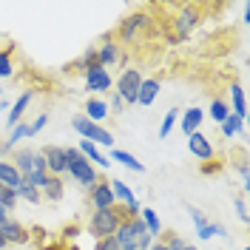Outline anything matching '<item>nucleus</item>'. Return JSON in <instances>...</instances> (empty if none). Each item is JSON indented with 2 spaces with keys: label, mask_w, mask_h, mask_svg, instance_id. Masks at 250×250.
I'll use <instances>...</instances> for the list:
<instances>
[{
  "label": "nucleus",
  "mask_w": 250,
  "mask_h": 250,
  "mask_svg": "<svg viewBox=\"0 0 250 250\" xmlns=\"http://www.w3.org/2000/svg\"><path fill=\"white\" fill-rule=\"evenodd\" d=\"M120 222H123V216H120L117 208H108V210H91V216H88V222H85V230H88V236H91L94 242H97V239H108V236L117 233Z\"/></svg>",
  "instance_id": "obj_3"
},
{
  "label": "nucleus",
  "mask_w": 250,
  "mask_h": 250,
  "mask_svg": "<svg viewBox=\"0 0 250 250\" xmlns=\"http://www.w3.org/2000/svg\"><path fill=\"white\" fill-rule=\"evenodd\" d=\"M219 131H222V137H225V140H236V137H245V134H248L245 123H242L239 117H233V114H230L225 123H219Z\"/></svg>",
  "instance_id": "obj_26"
},
{
  "label": "nucleus",
  "mask_w": 250,
  "mask_h": 250,
  "mask_svg": "<svg viewBox=\"0 0 250 250\" xmlns=\"http://www.w3.org/2000/svg\"><path fill=\"white\" fill-rule=\"evenodd\" d=\"M159 242L165 245V250H185V245H188L185 239L179 233H173V230H165V233L159 236Z\"/></svg>",
  "instance_id": "obj_32"
},
{
  "label": "nucleus",
  "mask_w": 250,
  "mask_h": 250,
  "mask_svg": "<svg viewBox=\"0 0 250 250\" xmlns=\"http://www.w3.org/2000/svg\"><path fill=\"white\" fill-rule=\"evenodd\" d=\"M205 123V108H199V105H190V108L179 111V131L185 134V137H190V134H196L199 128H202Z\"/></svg>",
  "instance_id": "obj_15"
},
{
  "label": "nucleus",
  "mask_w": 250,
  "mask_h": 250,
  "mask_svg": "<svg viewBox=\"0 0 250 250\" xmlns=\"http://www.w3.org/2000/svg\"><path fill=\"white\" fill-rule=\"evenodd\" d=\"M0 239L6 242V245H29V228L23 225V222H17V219H6V222H0Z\"/></svg>",
  "instance_id": "obj_12"
},
{
  "label": "nucleus",
  "mask_w": 250,
  "mask_h": 250,
  "mask_svg": "<svg viewBox=\"0 0 250 250\" xmlns=\"http://www.w3.org/2000/svg\"><path fill=\"white\" fill-rule=\"evenodd\" d=\"M185 250H199V248H196V245H190V242H188V245H185Z\"/></svg>",
  "instance_id": "obj_46"
},
{
  "label": "nucleus",
  "mask_w": 250,
  "mask_h": 250,
  "mask_svg": "<svg viewBox=\"0 0 250 250\" xmlns=\"http://www.w3.org/2000/svg\"><path fill=\"white\" fill-rule=\"evenodd\" d=\"M43 162H46L48 176H65V168H68V159H65V148L62 145H43Z\"/></svg>",
  "instance_id": "obj_10"
},
{
  "label": "nucleus",
  "mask_w": 250,
  "mask_h": 250,
  "mask_svg": "<svg viewBox=\"0 0 250 250\" xmlns=\"http://www.w3.org/2000/svg\"><path fill=\"white\" fill-rule=\"evenodd\" d=\"M88 205H91V210H108V208H117V199H114V193H111V182L108 179H97V185L88 190Z\"/></svg>",
  "instance_id": "obj_11"
},
{
  "label": "nucleus",
  "mask_w": 250,
  "mask_h": 250,
  "mask_svg": "<svg viewBox=\"0 0 250 250\" xmlns=\"http://www.w3.org/2000/svg\"><path fill=\"white\" fill-rule=\"evenodd\" d=\"M179 111L182 108H168L165 111L162 125H159V140H168V137H171V131L176 128V123H179Z\"/></svg>",
  "instance_id": "obj_29"
},
{
  "label": "nucleus",
  "mask_w": 250,
  "mask_h": 250,
  "mask_svg": "<svg viewBox=\"0 0 250 250\" xmlns=\"http://www.w3.org/2000/svg\"><path fill=\"white\" fill-rule=\"evenodd\" d=\"M15 77V60H12V46L0 51V80Z\"/></svg>",
  "instance_id": "obj_31"
},
{
  "label": "nucleus",
  "mask_w": 250,
  "mask_h": 250,
  "mask_svg": "<svg viewBox=\"0 0 250 250\" xmlns=\"http://www.w3.org/2000/svg\"><path fill=\"white\" fill-rule=\"evenodd\" d=\"M65 159H68V168H65V176H71L80 188H85V190H91L97 185V179H100V173L94 168L91 162L85 159V156L77 151V145H68L65 148Z\"/></svg>",
  "instance_id": "obj_1"
},
{
  "label": "nucleus",
  "mask_w": 250,
  "mask_h": 250,
  "mask_svg": "<svg viewBox=\"0 0 250 250\" xmlns=\"http://www.w3.org/2000/svg\"><path fill=\"white\" fill-rule=\"evenodd\" d=\"M242 250H250V248H242Z\"/></svg>",
  "instance_id": "obj_48"
},
{
  "label": "nucleus",
  "mask_w": 250,
  "mask_h": 250,
  "mask_svg": "<svg viewBox=\"0 0 250 250\" xmlns=\"http://www.w3.org/2000/svg\"><path fill=\"white\" fill-rule=\"evenodd\" d=\"M71 128H74V134H80V140L85 142H94L97 148H117V137L111 134L105 125H97L91 120H85L83 114H74L71 117Z\"/></svg>",
  "instance_id": "obj_2"
},
{
  "label": "nucleus",
  "mask_w": 250,
  "mask_h": 250,
  "mask_svg": "<svg viewBox=\"0 0 250 250\" xmlns=\"http://www.w3.org/2000/svg\"><path fill=\"white\" fill-rule=\"evenodd\" d=\"M94 65H100V62H97V48H94V46L85 48L74 62H68V68H71V71H88V68H94Z\"/></svg>",
  "instance_id": "obj_27"
},
{
  "label": "nucleus",
  "mask_w": 250,
  "mask_h": 250,
  "mask_svg": "<svg viewBox=\"0 0 250 250\" xmlns=\"http://www.w3.org/2000/svg\"><path fill=\"white\" fill-rule=\"evenodd\" d=\"M97 62H100L103 68H111V65L125 68L123 46L114 40V34H103V40H100V46H97Z\"/></svg>",
  "instance_id": "obj_7"
},
{
  "label": "nucleus",
  "mask_w": 250,
  "mask_h": 250,
  "mask_svg": "<svg viewBox=\"0 0 250 250\" xmlns=\"http://www.w3.org/2000/svg\"><path fill=\"white\" fill-rule=\"evenodd\" d=\"M83 88L97 97V94H105L114 88V77H111L108 68H103V65H94L88 71H83Z\"/></svg>",
  "instance_id": "obj_8"
},
{
  "label": "nucleus",
  "mask_w": 250,
  "mask_h": 250,
  "mask_svg": "<svg viewBox=\"0 0 250 250\" xmlns=\"http://www.w3.org/2000/svg\"><path fill=\"white\" fill-rule=\"evenodd\" d=\"M15 193H17V202H29V205H40L43 202V193H40L37 188H31L29 182H23Z\"/></svg>",
  "instance_id": "obj_30"
},
{
  "label": "nucleus",
  "mask_w": 250,
  "mask_h": 250,
  "mask_svg": "<svg viewBox=\"0 0 250 250\" xmlns=\"http://www.w3.org/2000/svg\"><path fill=\"white\" fill-rule=\"evenodd\" d=\"M228 105H230V114H233V117H239L242 123L248 120V100H245V88H242L239 83L230 85V103H228Z\"/></svg>",
  "instance_id": "obj_22"
},
{
  "label": "nucleus",
  "mask_w": 250,
  "mask_h": 250,
  "mask_svg": "<svg viewBox=\"0 0 250 250\" xmlns=\"http://www.w3.org/2000/svg\"><path fill=\"white\" fill-rule=\"evenodd\" d=\"M199 23H202V12H199V6L185 3V6H179V9H176V15H173V34L185 43Z\"/></svg>",
  "instance_id": "obj_6"
},
{
  "label": "nucleus",
  "mask_w": 250,
  "mask_h": 250,
  "mask_svg": "<svg viewBox=\"0 0 250 250\" xmlns=\"http://www.w3.org/2000/svg\"><path fill=\"white\" fill-rule=\"evenodd\" d=\"M0 208H6L9 213L17 208V193L12 190V188H6V185H0Z\"/></svg>",
  "instance_id": "obj_33"
},
{
  "label": "nucleus",
  "mask_w": 250,
  "mask_h": 250,
  "mask_svg": "<svg viewBox=\"0 0 250 250\" xmlns=\"http://www.w3.org/2000/svg\"><path fill=\"white\" fill-rule=\"evenodd\" d=\"M239 176H242V196L250 193V171H248V162H239Z\"/></svg>",
  "instance_id": "obj_37"
},
{
  "label": "nucleus",
  "mask_w": 250,
  "mask_h": 250,
  "mask_svg": "<svg viewBox=\"0 0 250 250\" xmlns=\"http://www.w3.org/2000/svg\"><path fill=\"white\" fill-rule=\"evenodd\" d=\"M222 171V162L219 159H210V162H199V173L202 176H213V173Z\"/></svg>",
  "instance_id": "obj_36"
},
{
  "label": "nucleus",
  "mask_w": 250,
  "mask_h": 250,
  "mask_svg": "<svg viewBox=\"0 0 250 250\" xmlns=\"http://www.w3.org/2000/svg\"><path fill=\"white\" fill-rule=\"evenodd\" d=\"M142 233H148L145 230V225H142V219H123L120 222V228H117V233H114V239H117V245H120V250H137V239H140Z\"/></svg>",
  "instance_id": "obj_9"
},
{
  "label": "nucleus",
  "mask_w": 250,
  "mask_h": 250,
  "mask_svg": "<svg viewBox=\"0 0 250 250\" xmlns=\"http://www.w3.org/2000/svg\"><path fill=\"white\" fill-rule=\"evenodd\" d=\"M62 196H65V179L62 176H48L46 188H43V199H48V202H62Z\"/></svg>",
  "instance_id": "obj_25"
},
{
  "label": "nucleus",
  "mask_w": 250,
  "mask_h": 250,
  "mask_svg": "<svg viewBox=\"0 0 250 250\" xmlns=\"http://www.w3.org/2000/svg\"><path fill=\"white\" fill-rule=\"evenodd\" d=\"M108 159H111V165H123V168H128V171H134V173H145V165H142L137 156L131 154V151H125V148H111L108 151Z\"/></svg>",
  "instance_id": "obj_20"
},
{
  "label": "nucleus",
  "mask_w": 250,
  "mask_h": 250,
  "mask_svg": "<svg viewBox=\"0 0 250 250\" xmlns=\"http://www.w3.org/2000/svg\"><path fill=\"white\" fill-rule=\"evenodd\" d=\"M29 125H31V137H37V134H40V131L48 125V111H40V114H37Z\"/></svg>",
  "instance_id": "obj_35"
},
{
  "label": "nucleus",
  "mask_w": 250,
  "mask_h": 250,
  "mask_svg": "<svg viewBox=\"0 0 250 250\" xmlns=\"http://www.w3.org/2000/svg\"><path fill=\"white\" fill-rule=\"evenodd\" d=\"M31 100H34V88H26V91H23L15 103L9 105V114H6V128H15L17 123H23L26 108L31 105Z\"/></svg>",
  "instance_id": "obj_16"
},
{
  "label": "nucleus",
  "mask_w": 250,
  "mask_h": 250,
  "mask_svg": "<svg viewBox=\"0 0 250 250\" xmlns=\"http://www.w3.org/2000/svg\"><path fill=\"white\" fill-rule=\"evenodd\" d=\"M94 250H120V245H117L114 236H108V239H97L94 242Z\"/></svg>",
  "instance_id": "obj_39"
},
{
  "label": "nucleus",
  "mask_w": 250,
  "mask_h": 250,
  "mask_svg": "<svg viewBox=\"0 0 250 250\" xmlns=\"http://www.w3.org/2000/svg\"><path fill=\"white\" fill-rule=\"evenodd\" d=\"M140 83H142V71L134 68V65H125L117 77V88L114 94L123 100L125 105H137V91H140Z\"/></svg>",
  "instance_id": "obj_5"
},
{
  "label": "nucleus",
  "mask_w": 250,
  "mask_h": 250,
  "mask_svg": "<svg viewBox=\"0 0 250 250\" xmlns=\"http://www.w3.org/2000/svg\"><path fill=\"white\" fill-rule=\"evenodd\" d=\"M40 250H65V245H57V242H51V245H40Z\"/></svg>",
  "instance_id": "obj_42"
},
{
  "label": "nucleus",
  "mask_w": 250,
  "mask_h": 250,
  "mask_svg": "<svg viewBox=\"0 0 250 250\" xmlns=\"http://www.w3.org/2000/svg\"><path fill=\"white\" fill-rule=\"evenodd\" d=\"M188 151H190V156H196L199 162L216 159V148H213V142L208 140V134H202V131H196V134L188 137Z\"/></svg>",
  "instance_id": "obj_13"
},
{
  "label": "nucleus",
  "mask_w": 250,
  "mask_h": 250,
  "mask_svg": "<svg viewBox=\"0 0 250 250\" xmlns=\"http://www.w3.org/2000/svg\"><path fill=\"white\" fill-rule=\"evenodd\" d=\"M108 114H114V117L125 114V103L117 97V94H111V100H108Z\"/></svg>",
  "instance_id": "obj_38"
},
{
  "label": "nucleus",
  "mask_w": 250,
  "mask_h": 250,
  "mask_svg": "<svg viewBox=\"0 0 250 250\" xmlns=\"http://www.w3.org/2000/svg\"><path fill=\"white\" fill-rule=\"evenodd\" d=\"M213 236H216V239H230V230H228L222 222H213Z\"/></svg>",
  "instance_id": "obj_41"
},
{
  "label": "nucleus",
  "mask_w": 250,
  "mask_h": 250,
  "mask_svg": "<svg viewBox=\"0 0 250 250\" xmlns=\"http://www.w3.org/2000/svg\"><path fill=\"white\" fill-rule=\"evenodd\" d=\"M208 117H210L213 123H225V120L230 117V105H228V100L213 97V100H210V105H208Z\"/></svg>",
  "instance_id": "obj_28"
},
{
  "label": "nucleus",
  "mask_w": 250,
  "mask_h": 250,
  "mask_svg": "<svg viewBox=\"0 0 250 250\" xmlns=\"http://www.w3.org/2000/svg\"><path fill=\"white\" fill-rule=\"evenodd\" d=\"M185 210H188V216H190V222H193V230H196V239H199V242L216 239V236H213V222L208 219L205 210H199L196 205H185Z\"/></svg>",
  "instance_id": "obj_14"
},
{
  "label": "nucleus",
  "mask_w": 250,
  "mask_h": 250,
  "mask_svg": "<svg viewBox=\"0 0 250 250\" xmlns=\"http://www.w3.org/2000/svg\"><path fill=\"white\" fill-rule=\"evenodd\" d=\"M233 208H236V216H239V222L242 225H248L250 222V213H248V196H239L233 202Z\"/></svg>",
  "instance_id": "obj_34"
},
{
  "label": "nucleus",
  "mask_w": 250,
  "mask_h": 250,
  "mask_svg": "<svg viewBox=\"0 0 250 250\" xmlns=\"http://www.w3.org/2000/svg\"><path fill=\"white\" fill-rule=\"evenodd\" d=\"M0 185L12 188V190H17V188L23 185V176L17 173V168L9 159H0Z\"/></svg>",
  "instance_id": "obj_24"
},
{
  "label": "nucleus",
  "mask_w": 250,
  "mask_h": 250,
  "mask_svg": "<svg viewBox=\"0 0 250 250\" xmlns=\"http://www.w3.org/2000/svg\"><path fill=\"white\" fill-rule=\"evenodd\" d=\"M151 26V17L145 15V12H131V15H125L120 20V29H117V40H120V46H134L137 40H140V34Z\"/></svg>",
  "instance_id": "obj_4"
},
{
  "label": "nucleus",
  "mask_w": 250,
  "mask_h": 250,
  "mask_svg": "<svg viewBox=\"0 0 250 250\" xmlns=\"http://www.w3.org/2000/svg\"><path fill=\"white\" fill-rule=\"evenodd\" d=\"M111 182V193H114V199H117V205H123V208H128V205H137L140 199H137V193H134V188L128 185L125 179H108Z\"/></svg>",
  "instance_id": "obj_21"
},
{
  "label": "nucleus",
  "mask_w": 250,
  "mask_h": 250,
  "mask_svg": "<svg viewBox=\"0 0 250 250\" xmlns=\"http://www.w3.org/2000/svg\"><path fill=\"white\" fill-rule=\"evenodd\" d=\"M77 151L88 162H91L94 168H100V171H108L111 168V159H108V154H103V148H97L94 142H85V140H80V145H77Z\"/></svg>",
  "instance_id": "obj_19"
},
{
  "label": "nucleus",
  "mask_w": 250,
  "mask_h": 250,
  "mask_svg": "<svg viewBox=\"0 0 250 250\" xmlns=\"http://www.w3.org/2000/svg\"><path fill=\"white\" fill-rule=\"evenodd\" d=\"M154 242H156V239H154L151 233H142L140 239H137V250H148L151 245H154Z\"/></svg>",
  "instance_id": "obj_40"
},
{
  "label": "nucleus",
  "mask_w": 250,
  "mask_h": 250,
  "mask_svg": "<svg viewBox=\"0 0 250 250\" xmlns=\"http://www.w3.org/2000/svg\"><path fill=\"white\" fill-rule=\"evenodd\" d=\"M0 97H3V85H0Z\"/></svg>",
  "instance_id": "obj_47"
},
{
  "label": "nucleus",
  "mask_w": 250,
  "mask_h": 250,
  "mask_svg": "<svg viewBox=\"0 0 250 250\" xmlns=\"http://www.w3.org/2000/svg\"><path fill=\"white\" fill-rule=\"evenodd\" d=\"M83 117L91 120V123H97V125H103L111 117L108 114V103L100 100V97H88V100L83 103Z\"/></svg>",
  "instance_id": "obj_18"
},
{
  "label": "nucleus",
  "mask_w": 250,
  "mask_h": 250,
  "mask_svg": "<svg viewBox=\"0 0 250 250\" xmlns=\"http://www.w3.org/2000/svg\"><path fill=\"white\" fill-rule=\"evenodd\" d=\"M9 105H12V103H9V100H0V120H3V117H6V114H9Z\"/></svg>",
  "instance_id": "obj_43"
},
{
  "label": "nucleus",
  "mask_w": 250,
  "mask_h": 250,
  "mask_svg": "<svg viewBox=\"0 0 250 250\" xmlns=\"http://www.w3.org/2000/svg\"><path fill=\"white\" fill-rule=\"evenodd\" d=\"M148 250H165V245H162V242L156 239V242H154V245H151V248H148Z\"/></svg>",
  "instance_id": "obj_45"
},
{
  "label": "nucleus",
  "mask_w": 250,
  "mask_h": 250,
  "mask_svg": "<svg viewBox=\"0 0 250 250\" xmlns=\"http://www.w3.org/2000/svg\"><path fill=\"white\" fill-rule=\"evenodd\" d=\"M140 219H142V225H145V230L154 236V239H159V236H162V216L156 213L154 208L142 205V208H140Z\"/></svg>",
  "instance_id": "obj_23"
},
{
  "label": "nucleus",
  "mask_w": 250,
  "mask_h": 250,
  "mask_svg": "<svg viewBox=\"0 0 250 250\" xmlns=\"http://www.w3.org/2000/svg\"><path fill=\"white\" fill-rule=\"evenodd\" d=\"M159 91H162V83H159L156 77H142L140 91H137V105L151 108V105L156 103V97H159Z\"/></svg>",
  "instance_id": "obj_17"
},
{
  "label": "nucleus",
  "mask_w": 250,
  "mask_h": 250,
  "mask_svg": "<svg viewBox=\"0 0 250 250\" xmlns=\"http://www.w3.org/2000/svg\"><path fill=\"white\" fill-rule=\"evenodd\" d=\"M62 236H65V239H74V236H77V228H74V225H71V228H65Z\"/></svg>",
  "instance_id": "obj_44"
}]
</instances>
